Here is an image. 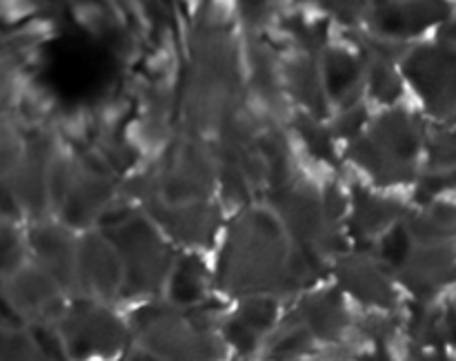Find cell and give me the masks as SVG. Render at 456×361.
Listing matches in <instances>:
<instances>
[{
    "instance_id": "obj_1",
    "label": "cell",
    "mask_w": 456,
    "mask_h": 361,
    "mask_svg": "<svg viewBox=\"0 0 456 361\" xmlns=\"http://www.w3.org/2000/svg\"><path fill=\"white\" fill-rule=\"evenodd\" d=\"M218 279L232 292L263 294L298 288L292 248L274 212L245 208L227 227Z\"/></svg>"
},
{
    "instance_id": "obj_2",
    "label": "cell",
    "mask_w": 456,
    "mask_h": 361,
    "mask_svg": "<svg viewBox=\"0 0 456 361\" xmlns=\"http://www.w3.org/2000/svg\"><path fill=\"white\" fill-rule=\"evenodd\" d=\"M98 221L123 266L120 294L136 297L154 292L174 266L172 250L159 234L154 221L145 212L132 208V203L110 205Z\"/></svg>"
},
{
    "instance_id": "obj_3",
    "label": "cell",
    "mask_w": 456,
    "mask_h": 361,
    "mask_svg": "<svg viewBox=\"0 0 456 361\" xmlns=\"http://www.w3.org/2000/svg\"><path fill=\"white\" fill-rule=\"evenodd\" d=\"M267 201L274 208L285 236L297 250L319 258L346 250V241L338 232L341 218L330 212L323 201V192L316 190L314 185L294 178L288 185L267 190Z\"/></svg>"
},
{
    "instance_id": "obj_4",
    "label": "cell",
    "mask_w": 456,
    "mask_h": 361,
    "mask_svg": "<svg viewBox=\"0 0 456 361\" xmlns=\"http://www.w3.org/2000/svg\"><path fill=\"white\" fill-rule=\"evenodd\" d=\"M421 129L405 111L386 114L374 123L368 136L350 147V159L363 168L377 185H405L417 174Z\"/></svg>"
},
{
    "instance_id": "obj_5",
    "label": "cell",
    "mask_w": 456,
    "mask_h": 361,
    "mask_svg": "<svg viewBox=\"0 0 456 361\" xmlns=\"http://www.w3.org/2000/svg\"><path fill=\"white\" fill-rule=\"evenodd\" d=\"M61 339L74 359L110 357L123 346L125 328L118 316L94 301H78L62 312Z\"/></svg>"
},
{
    "instance_id": "obj_6",
    "label": "cell",
    "mask_w": 456,
    "mask_h": 361,
    "mask_svg": "<svg viewBox=\"0 0 456 361\" xmlns=\"http://www.w3.org/2000/svg\"><path fill=\"white\" fill-rule=\"evenodd\" d=\"M408 74L426 105L436 114L456 111V47L428 45L408 58Z\"/></svg>"
},
{
    "instance_id": "obj_7",
    "label": "cell",
    "mask_w": 456,
    "mask_h": 361,
    "mask_svg": "<svg viewBox=\"0 0 456 361\" xmlns=\"http://www.w3.org/2000/svg\"><path fill=\"white\" fill-rule=\"evenodd\" d=\"M141 208L154 221V226L167 232L174 241L194 248L212 243L223 223V209L209 201L165 203L160 199H147Z\"/></svg>"
},
{
    "instance_id": "obj_8",
    "label": "cell",
    "mask_w": 456,
    "mask_h": 361,
    "mask_svg": "<svg viewBox=\"0 0 456 361\" xmlns=\"http://www.w3.org/2000/svg\"><path fill=\"white\" fill-rule=\"evenodd\" d=\"M3 297L12 310L36 321L62 315V285L34 261H25L4 276Z\"/></svg>"
},
{
    "instance_id": "obj_9",
    "label": "cell",
    "mask_w": 456,
    "mask_h": 361,
    "mask_svg": "<svg viewBox=\"0 0 456 361\" xmlns=\"http://www.w3.org/2000/svg\"><path fill=\"white\" fill-rule=\"evenodd\" d=\"M395 272L419 299L435 297L456 281V243H412Z\"/></svg>"
},
{
    "instance_id": "obj_10",
    "label": "cell",
    "mask_w": 456,
    "mask_h": 361,
    "mask_svg": "<svg viewBox=\"0 0 456 361\" xmlns=\"http://www.w3.org/2000/svg\"><path fill=\"white\" fill-rule=\"evenodd\" d=\"M74 281H80L94 297L111 299L123 288V266L114 245L102 232H85L76 241V270Z\"/></svg>"
},
{
    "instance_id": "obj_11",
    "label": "cell",
    "mask_w": 456,
    "mask_h": 361,
    "mask_svg": "<svg viewBox=\"0 0 456 361\" xmlns=\"http://www.w3.org/2000/svg\"><path fill=\"white\" fill-rule=\"evenodd\" d=\"M25 243L31 254V261L47 270L62 288L74 281L76 241L65 223H61L58 218L56 221H49V218L31 221Z\"/></svg>"
},
{
    "instance_id": "obj_12",
    "label": "cell",
    "mask_w": 456,
    "mask_h": 361,
    "mask_svg": "<svg viewBox=\"0 0 456 361\" xmlns=\"http://www.w3.org/2000/svg\"><path fill=\"white\" fill-rule=\"evenodd\" d=\"M334 270L343 288L363 303L383 308V310L396 303V292L381 261H374L365 254H347L338 258Z\"/></svg>"
},
{
    "instance_id": "obj_13",
    "label": "cell",
    "mask_w": 456,
    "mask_h": 361,
    "mask_svg": "<svg viewBox=\"0 0 456 361\" xmlns=\"http://www.w3.org/2000/svg\"><path fill=\"white\" fill-rule=\"evenodd\" d=\"M347 209H350L347 230L359 241L386 234L392 226H396L405 217V208L399 201L386 199V196L374 194L359 185L352 190V201L347 203Z\"/></svg>"
},
{
    "instance_id": "obj_14",
    "label": "cell",
    "mask_w": 456,
    "mask_h": 361,
    "mask_svg": "<svg viewBox=\"0 0 456 361\" xmlns=\"http://www.w3.org/2000/svg\"><path fill=\"white\" fill-rule=\"evenodd\" d=\"M448 0H410V3H386L377 7V29L386 36H408L428 29L435 22L450 16Z\"/></svg>"
},
{
    "instance_id": "obj_15",
    "label": "cell",
    "mask_w": 456,
    "mask_h": 361,
    "mask_svg": "<svg viewBox=\"0 0 456 361\" xmlns=\"http://www.w3.org/2000/svg\"><path fill=\"white\" fill-rule=\"evenodd\" d=\"M276 301L270 297H252L245 306L227 321L225 337L232 346L243 355H249L258 348L263 334L276 324Z\"/></svg>"
},
{
    "instance_id": "obj_16",
    "label": "cell",
    "mask_w": 456,
    "mask_h": 361,
    "mask_svg": "<svg viewBox=\"0 0 456 361\" xmlns=\"http://www.w3.org/2000/svg\"><path fill=\"white\" fill-rule=\"evenodd\" d=\"M403 227L412 243H456V203L428 201L403 217Z\"/></svg>"
},
{
    "instance_id": "obj_17",
    "label": "cell",
    "mask_w": 456,
    "mask_h": 361,
    "mask_svg": "<svg viewBox=\"0 0 456 361\" xmlns=\"http://www.w3.org/2000/svg\"><path fill=\"white\" fill-rule=\"evenodd\" d=\"M298 324L305 325L314 339L334 341L347 328V312L337 292H319L307 297L298 310Z\"/></svg>"
},
{
    "instance_id": "obj_18",
    "label": "cell",
    "mask_w": 456,
    "mask_h": 361,
    "mask_svg": "<svg viewBox=\"0 0 456 361\" xmlns=\"http://www.w3.org/2000/svg\"><path fill=\"white\" fill-rule=\"evenodd\" d=\"M205 266L196 257H183L174 261L169 272V292L178 306H190L203 299Z\"/></svg>"
},
{
    "instance_id": "obj_19",
    "label": "cell",
    "mask_w": 456,
    "mask_h": 361,
    "mask_svg": "<svg viewBox=\"0 0 456 361\" xmlns=\"http://www.w3.org/2000/svg\"><path fill=\"white\" fill-rule=\"evenodd\" d=\"M27 243L20 227L12 221H0V279L12 275L25 263Z\"/></svg>"
},
{
    "instance_id": "obj_20",
    "label": "cell",
    "mask_w": 456,
    "mask_h": 361,
    "mask_svg": "<svg viewBox=\"0 0 456 361\" xmlns=\"http://www.w3.org/2000/svg\"><path fill=\"white\" fill-rule=\"evenodd\" d=\"M312 339L314 337L307 332L305 325H301L297 321V324L289 325V328H285L283 332L274 339V343H272V348H270L272 359L289 361V359H294V357L303 355V352L310 348Z\"/></svg>"
},
{
    "instance_id": "obj_21",
    "label": "cell",
    "mask_w": 456,
    "mask_h": 361,
    "mask_svg": "<svg viewBox=\"0 0 456 361\" xmlns=\"http://www.w3.org/2000/svg\"><path fill=\"white\" fill-rule=\"evenodd\" d=\"M452 168H456V132H441L428 147V172Z\"/></svg>"
},
{
    "instance_id": "obj_22",
    "label": "cell",
    "mask_w": 456,
    "mask_h": 361,
    "mask_svg": "<svg viewBox=\"0 0 456 361\" xmlns=\"http://www.w3.org/2000/svg\"><path fill=\"white\" fill-rule=\"evenodd\" d=\"M370 85H372V92L377 98H386V96H399L401 85L399 78L395 76V71L390 70L386 61L377 62L372 67V74H370Z\"/></svg>"
},
{
    "instance_id": "obj_23",
    "label": "cell",
    "mask_w": 456,
    "mask_h": 361,
    "mask_svg": "<svg viewBox=\"0 0 456 361\" xmlns=\"http://www.w3.org/2000/svg\"><path fill=\"white\" fill-rule=\"evenodd\" d=\"M410 361H452V359L445 357L441 350H432V352H419V355H414Z\"/></svg>"
}]
</instances>
